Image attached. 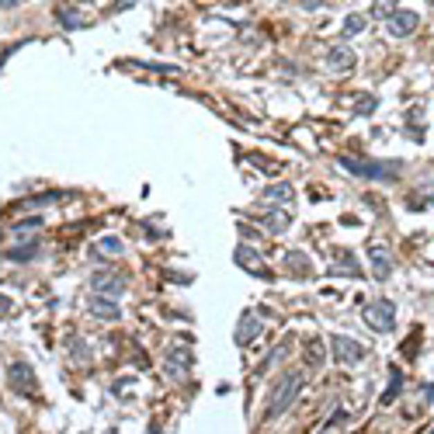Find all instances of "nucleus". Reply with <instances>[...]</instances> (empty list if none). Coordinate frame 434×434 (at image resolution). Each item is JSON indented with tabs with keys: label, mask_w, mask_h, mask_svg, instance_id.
Returning <instances> with one entry per match:
<instances>
[{
	"label": "nucleus",
	"mask_w": 434,
	"mask_h": 434,
	"mask_svg": "<svg viewBox=\"0 0 434 434\" xmlns=\"http://www.w3.org/2000/svg\"><path fill=\"white\" fill-rule=\"evenodd\" d=\"M302 382H306V375L299 372V368H292V372H285L282 379H278V386L271 389V396H268V406H264V417L268 420H275V417H282L292 403H296V396L302 392Z\"/></svg>",
	"instance_id": "f257e3e1"
},
{
	"label": "nucleus",
	"mask_w": 434,
	"mask_h": 434,
	"mask_svg": "<svg viewBox=\"0 0 434 434\" xmlns=\"http://www.w3.org/2000/svg\"><path fill=\"white\" fill-rule=\"evenodd\" d=\"M361 320L375 330V334H389L396 327V306L389 299H375V302H365L361 306Z\"/></svg>",
	"instance_id": "f03ea898"
},
{
	"label": "nucleus",
	"mask_w": 434,
	"mask_h": 434,
	"mask_svg": "<svg viewBox=\"0 0 434 434\" xmlns=\"http://www.w3.org/2000/svg\"><path fill=\"white\" fill-rule=\"evenodd\" d=\"M341 167L361 181H386V177H396L399 170V163H368V160H351V156H341Z\"/></svg>",
	"instance_id": "7ed1b4c3"
},
{
	"label": "nucleus",
	"mask_w": 434,
	"mask_h": 434,
	"mask_svg": "<svg viewBox=\"0 0 434 434\" xmlns=\"http://www.w3.org/2000/svg\"><path fill=\"white\" fill-rule=\"evenodd\" d=\"M330 351H334V361H341V365H358L368 351H365V344H358L354 337H344V334H334L330 337Z\"/></svg>",
	"instance_id": "20e7f679"
},
{
	"label": "nucleus",
	"mask_w": 434,
	"mask_h": 434,
	"mask_svg": "<svg viewBox=\"0 0 434 434\" xmlns=\"http://www.w3.org/2000/svg\"><path fill=\"white\" fill-rule=\"evenodd\" d=\"M125 275H118V271H98L94 278H91V289H94V296H101V299H118L122 292H125Z\"/></svg>",
	"instance_id": "39448f33"
},
{
	"label": "nucleus",
	"mask_w": 434,
	"mask_h": 434,
	"mask_svg": "<svg viewBox=\"0 0 434 434\" xmlns=\"http://www.w3.org/2000/svg\"><path fill=\"white\" fill-rule=\"evenodd\" d=\"M191 365H195V351H191L188 344H170V347H167V372H170V375L181 379Z\"/></svg>",
	"instance_id": "423d86ee"
},
{
	"label": "nucleus",
	"mask_w": 434,
	"mask_h": 434,
	"mask_svg": "<svg viewBox=\"0 0 434 434\" xmlns=\"http://www.w3.org/2000/svg\"><path fill=\"white\" fill-rule=\"evenodd\" d=\"M417 25H420V15H417V11L399 8V11L389 15V35H396V39H406L410 32H417Z\"/></svg>",
	"instance_id": "0eeeda50"
},
{
	"label": "nucleus",
	"mask_w": 434,
	"mask_h": 434,
	"mask_svg": "<svg viewBox=\"0 0 434 434\" xmlns=\"http://www.w3.org/2000/svg\"><path fill=\"white\" fill-rule=\"evenodd\" d=\"M354 63H358V56H354V49L344 46V42H337V46L327 53V66H330L334 73H351Z\"/></svg>",
	"instance_id": "6e6552de"
},
{
	"label": "nucleus",
	"mask_w": 434,
	"mask_h": 434,
	"mask_svg": "<svg viewBox=\"0 0 434 434\" xmlns=\"http://www.w3.org/2000/svg\"><path fill=\"white\" fill-rule=\"evenodd\" d=\"M233 257H237V264H240L244 271H254L257 278H271V271L264 268V257H261V254H257L254 247H247V244H240Z\"/></svg>",
	"instance_id": "1a4fd4ad"
},
{
	"label": "nucleus",
	"mask_w": 434,
	"mask_h": 434,
	"mask_svg": "<svg viewBox=\"0 0 434 434\" xmlns=\"http://www.w3.org/2000/svg\"><path fill=\"white\" fill-rule=\"evenodd\" d=\"M368 261H372V275H375V282H386V278L392 275V254H389V247L372 244V247H368Z\"/></svg>",
	"instance_id": "9d476101"
},
{
	"label": "nucleus",
	"mask_w": 434,
	"mask_h": 434,
	"mask_svg": "<svg viewBox=\"0 0 434 434\" xmlns=\"http://www.w3.org/2000/svg\"><path fill=\"white\" fill-rule=\"evenodd\" d=\"M261 330H264L261 316L247 309V313L240 316V323H237V344H240V347H247L251 341H257V337H261Z\"/></svg>",
	"instance_id": "9b49d317"
},
{
	"label": "nucleus",
	"mask_w": 434,
	"mask_h": 434,
	"mask_svg": "<svg viewBox=\"0 0 434 434\" xmlns=\"http://www.w3.org/2000/svg\"><path fill=\"white\" fill-rule=\"evenodd\" d=\"M11 389H18L21 396H28V392H35V372L25 365V361H15L11 365Z\"/></svg>",
	"instance_id": "f8f14e48"
},
{
	"label": "nucleus",
	"mask_w": 434,
	"mask_h": 434,
	"mask_svg": "<svg viewBox=\"0 0 434 434\" xmlns=\"http://www.w3.org/2000/svg\"><path fill=\"white\" fill-rule=\"evenodd\" d=\"M87 309L98 316V320H122V309H118V302H111V299H101V296H91V302H87Z\"/></svg>",
	"instance_id": "ddd939ff"
},
{
	"label": "nucleus",
	"mask_w": 434,
	"mask_h": 434,
	"mask_svg": "<svg viewBox=\"0 0 434 434\" xmlns=\"http://www.w3.org/2000/svg\"><path fill=\"white\" fill-rule=\"evenodd\" d=\"M261 223L268 226V233H271V237H282V233L289 230V223H292V215H289L285 208H271V212H264V215H261Z\"/></svg>",
	"instance_id": "4468645a"
},
{
	"label": "nucleus",
	"mask_w": 434,
	"mask_h": 434,
	"mask_svg": "<svg viewBox=\"0 0 434 434\" xmlns=\"http://www.w3.org/2000/svg\"><path fill=\"white\" fill-rule=\"evenodd\" d=\"M285 264H289V271H292V275H299V278H309V275H313L309 257H306L302 251H289V254H285Z\"/></svg>",
	"instance_id": "2eb2a0df"
},
{
	"label": "nucleus",
	"mask_w": 434,
	"mask_h": 434,
	"mask_svg": "<svg viewBox=\"0 0 434 434\" xmlns=\"http://www.w3.org/2000/svg\"><path fill=\"white\" fill-rule=\"evenodd\" d=\"M302 358H306V365H309V368H320V365L327 361V347H323V341H320V337H313V341L306 344V354H302Z\"/></svg>",
	"instance_id": "dca6fc26"
},
{
	"label": "nucleus",
	"mask_w": 434,
	"mask_h": 434,
	"mask_svg": "<svg viewBox=\"0 0 434 434\" xmlns=\"http://www.w3.org/2000/svg\"><path fill=\"white\" fill-rule=\"evenodd\" d=\"M292 195H296V191H292V184H285V181L264 188V198H268V201H292Z\"/></svg>",
	"instance_id": "f3484780"
},
{
	"label": "nucleus",
	"mask_w": 434,
	"mask_h": 434,
	"mask_svg": "<svg viewBox=\"0 0 434 434\" xmlns=\"http://www.w3.org/2000/svg\"><path fill=\"white\" fill-rule=\"evenodd\" d=\"M389 375H392V386H389V389L382 392V403H392V399L399 396V389H403V375H399V368H392Z\"/></svg>",
	"instance_id": "a211bd4d"
},
{
	"label": "nucleus",
	"mask_w": 434,
	"mask_h": 434,
	"mask_svg": "<svg viewBox=\"0 0 434 434\" xmlns=\"http://www.w3.org/2000/svg\"><path fill=\"white\" fill-rule=\"evenodd\" d=\"M56 18H60L66 28H77V25L84 21V18H77V11H73V8H60V11H56Z\"/></svg>",
	"instance_id": "6ab92c4d"
},
{
	"label": "nucleus",
	"mask_w": 434,
	"mask_h": 434,
	"mask_svg": "<svg viewBox=\"0 0 434 434\" xmlns=\"http://www.w3.org/2000/svg\"><path fill=\"white\" fill-rule=\"evenodd\" d=\"M358 32H365V18H361V15H347V21H344V35H358Z\"/></svg>",
	"instance_id": "aec40b11"
},
{
	"label": "nucleus",
	"mask_w": 434,
	"mask_h": 434,
	"mask_svg": "<svg viewBox=\"0 0 434 434\" xmlns=\"http://www.w3.org/2000/svg\"><path fill=\"white\" fill-rule=\"evenodd\" d=\"M375 108H379V101H375L372 94H361V101L354 105V111H358V115H372Z\"/></svg>",
	"instance_id": "412c9836"
},
{
	"label": "nucleus",
	"mask_w": 434,
	"mask_h": 434,
	"mask_svg": "<svg viewBox=\"0 0 434 434\" xmlns=\"http://www.w3.org/2000/svg\"><path fill=\"white\" fill-rule=\"evenodd\" d=\"M334 257H341V261H344V264H351V261H354V257H351V254H347V251H334ZM334 271H341V275H358V271H354V268H334ZM334 271H330V275H334Z\"/></svg>",
	"instance_id": "4be33fe9"
},
{
	"label": "nucleus",
	"mask_w": 434,
	"mask_h": 434,
	"mask_svg": "<svg viewBox=\"0 0 434 434\" xmlns=\"http://www.w3.org/2000/svg\"><path fill=\"white\" fill-rule=\"evenodd\" d=\"M11 309H15V302H11L8 296H0V316H8Z\"/></svg>",
	"instance_id": "5701e85b"
},
{
	"label": "nucleus",
	"mask_w": 434,
	"mask_h": 434,
	"mask_svg": "<svg viewBox=\"0 0 434 434\" xmlns=\"http://www.w3.org/2000/svg\"><path fill=\"white\" fill-rule=\"evenodd\" d=\"M420 201H431V205H434V188H424L420 198H417V205H420Z\"/></svg>",
	"instance_id": "b1692460"
},
{
	"label": "nucleus",
	"mask_w": 434,
	"mask_h": 434,
	"mask_svg": "<svg viewBox=\"0 0 434 434\" xmlns=\"http://www.w3.org/2000/svg\"><path fill=\"white\" fill-rule=\"evenodd\" d=\"M372 11H375V15H379V18H389V15H392V8H386V4H375V8H372Z\"/></svg>",
	"instance_id": "393cba45"
},
{
	"label": "nucleus",
	"mask_w": 434,
	"mask_h": 434,
	"mask_svg": "<svg viewBox=\"0 0 434 434\" xmlns=\"http://www.w3.org/2000/svg\"><path fill=\"white\" fill-rule=\"evenodd\" d=\"M105 251H111V254H122V244H118V240H105Z\"/></svg>",
	"instance_id": "a878e982"
},
{
	"label": "nucleus",
	"mask_w": 434,
	"mask_h": 434,
	"mask_svg": "<svg viewBox=\"0 0 434 434\" xmlns=\"http://www.w3.org/2000/svg\"><path fill=\"white\" fill-rule=\"evenodd\" d=\"M427 434H434V427H431V431H427Z\"/></svg>",
	"instance_id": "bb28decb"
}]
</instances>
